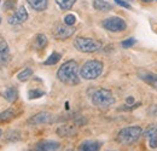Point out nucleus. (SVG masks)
I'll use <instances>...</instances> for the list:
<instances>
[{
  "mask_svg": "<svg viewBox=\"0 0 157 151\" xmlns=\"http://www.w3.org/2000/svg\"><path fill=\"white\" fill-rule=\"evenodd\" d=\"M78 64L75 60H68L57 72V77L60 82L68 85V86H75L80 82L78 79Z\"/></svg>",
  "mask_w": 157,
  "mask_h": 151,
  "instance_id": "1",
  "label": "nucleus"
},
{
  "mask_svg": "<svg viewBox=\"0 0 157 151\" xmlns=\"http://www.w3.org/2000/svg\"><path fill=\"white\" fill-rule=\"evenodd\" d=\"M101 73H103V63L96 59L87 60L80 68V76L85 80H94L101 75Z\"/></svg>",
  "mask_w": 157,
  "mask_h": 151,
  "instance_id": "2",
  "label": "nucleus"
},
{
  "mask_svg": "<svg viewBox=\"0 0 157 151\" xmlns=\"http://www.w3.org/2000/svg\"><path fill=\"white\" fill-rule=\"evenodd\" d=\"M143 130L139 126H131L122 128L117 134V141L122 145H131L136 143L138 139L141 137Z\"/></svg>",
  "mask_w": 157,
  "mask_h": 151,
  "instance_id": "3",
  "label": "nucleus"
},
{
  "mask_svg": "<svg viewBox=\"0 0 157 151\" xmlns=\"http://www.w3.org/2000/svg\"><path fill=\"white\" fill-rule=\"evenodd\" d=\"M74 47L83 53H93L101 48V42L96 39L78 37L74 40Z\"/></svg>",
  "mask_w": 157,
  "mask_h": 151,
  "instance_id": "4",
  "label": "nucleus"
},
{
  "mask_svg": "<svg viewBox=\"0 0 157 151\" xmlns=\"http://www.w3.org/2000/svg\"><path fill=\"white\" fill-rule=\"evenodd\" d=\"M93 105L98 106V108H109L115 103V98L113 93L109 90L105 88H99L97 90L91 98Z\"/></svg>",
  "mask_w": 157,
  "mask_h": 151,
  "instance_id": "5",
  "label": "nucleus"
},
{
  "mask_svg": "<svg viewBox=\"0 0 157 151\" xmlns=\"http://www.w3.org/2000/svg\"><path fill=\"white\" fill-rule=\"evenodd\" d=\"M101 25L113 33H117V32H123L127 28V24L124 22V19H122L121 17H109V18L104 19Z\"/></svg>",
  "mask_w": 157,
  "mask_h": 151,
  "instance_id": "6",
  "label": "nucleus"
},
{
  "mask_svg": "<svg viewBox=\"0 0 157 151\" xmlns=\"http://www.w3.org/2000/svg\"><path fill=\"white\" fill-rule=\"evenodd\" d=\"M75 28L73 25H67L65 23H57L52 29V35L57 40H65L74 35Z\"/></svg>",
  "mask_w": 157,
  "mask_h": 151,
  "instance_id": "7",
  "label": "nucleus"
},
{
  "mask_svg": "<svg viewBox=\"0 0 157 151\" xmlns=\"http://www.w3.org/2000/svg\"><path fill=\"white\" fill-rule=\"evenodd\" d=\"M53 121V116L52 114L48 113V111H40V113L33 115L29 120H28V123L29 125H45V123H51Z\"/></svg>",
  "mask_w": 157,
  "mask_h": 151,
  "instance_id": "8",
  "label": "nucleus"
},
{
  "mask_svg": "<svg viewBox=\"0 0 157 151\" xmlns=\"http://www.w3.org/2000/svg\"><path fill=\"white\" fill-rule=\"evenodd\" d=\"M28 19V12L25 10L24 6H20L12 15L9 16L7 18V22L12 25H17V24H21L23 22H25Z\"/></svg>",
  "mask_w": 157,
  "mask_h": 151,
  "instance_id": "9",
  "label": "nucleus"
},
{
  "mask_svg": "<svg viewBox=\"0 0 157 151\" xmlns=\"http://www.w3.org/2000/svg\"><path fill=\"white\" fill-rule=\"evenodd\" d=\"M60 144L53 140H42L35 145V151H56L59 149Z\"/></svg>",
  "mask_w": 157,
  "mask_h": 151,
  "instance_id": "10",
  "label": "nucleus"
},
{
  "mask_svg": "<svg viewBox=\"0 0 157 151\" xmlns=\"http://www.w3.org/2000/svg\"><path fill=\"white\" fill-rule=\"evenodd\" d=\"M10 62V50H9V45L5 41V39H2L0 41V67L6 65Z\"/></svg>",
  "mask_w": 157,
  "mask_h": 151,
  "instance_id": "11",
  "label": "nucleus"
},
{
  "mask_svg": "<svg viewBox=\"0 0 157 151\" xmlns=\"http://www.w3.org/2000/svg\"><path fill=\"white\" fill-rule=\"evenodd\" d=\"M101 148V143L97 140H83L78 145V151H99Z\"/></svg>",
  "mask_w": 157,
  "mask_h": 151,
  "instance_id": "12",
  "label": "nucleus"
},
{
  "mask_svg": "<svg viewBox=\"0 0 157 151\" xmlns=\"http://www.w3.org/2000/svg\"><path fill=\"white\" fill-rule=\"evenodd\" d=\"M139 76L149 86H151V87L157 90V74L150 73V72H141V73H139Z\"/></svg>",
  "mask_w": 157,
  "mask_h": 151,
  "instance_id": "13",
  "label": "nucleus"
},
{
  "mask_svg": "<svg viewBox=\"0 0 157 151\" xmlns=\"http://www.w3.org/2000/svg\"><path fill=\"white\" fill-rule=\"evenodd\" d=\"M145 138L149 141V146L151 149H157V126L150 127L145 132Z\"/></svg>",
  "mask_w": 157,
  "mask_h": 151,
  "instance_id": "14",
  "label": "nucleus"
},
{
  "mask_svg": "<svg viewBox=\"0 0 157 151\" xmlns=\"http://www.w3.org/2000/svg\"><path fill=\"white\" fill-rule=\"evenodd\" d=\"M76 133V127L73 125H63L57 128V134L59 137H71Z\"/></svg>",
  "mask_w": 157,
  "mask_h": 151,
  "instance_id": "15",
  "label": "nucleus"
},
{
  "mask_svg": "<svg viewBox=\"0 0 157 151\" xmlns=\"http://www.w3.org/2000/svg\"><path fill=\"white\" fill-rule=\"evenodd\" d=\"M29 6L35 11H44L47 7L48 0H27Z\"/></svg>",
  "mask_w": 157,
  "mask_h": 151,
  "instance_id": "16",
  "label": "nucleus"
},
{
  "mask_svg": "<svg viewBox=\"0 0 157 151\" xmlns=\"http://www.w3.org/2000/svg\"><path fill=\"white\" fill-rule=\"evenodd\" d=\"M4 98L9 102V103H15L18 98V91L16 87H9L5 90L4 92Z\"/></svg>",
  "mask_w": 157,
  "mask_h": 151,
  "instance_id": "17",
  "label": "nucleus"
},
{
  "mask_svg": "<svg viewBox=\"0 0 157 151\" xmlns=\"http://www.w3.org/2000/svg\"><path fill=\"white\" fill-rule=\"evenodd\" d=\"M93 7L97 11H101V12H108L113 9V6L105 0H93Z\"/></svg>",
  "mask_w": 157,
  "mask_h": 151,
  "instance_id": "18",
  "label": "nucleus"
},
{
  "mask_svg": "<svg viewBox=\"0 0 157 151\" xmlns=\"http://www.w3.org/2000/svg\"><path fill=\"white\" fill-rule=\"evenodd\" d=\"M34 45L38 50H41L44 48L46 45H47V38L44 35V34H38L35 39H34Z\"/></svg>",
  "mask_w": 157,
  "mask_h": 151,
  "instance_id": "19",
  "label": "nucleus"
},
{
  "mask_svg": "<svg viewBox=\"0 0 157 151\" xmlns=\"http://www.w3.org/2000/svg\"><path fill=\"white\" fill-rule=\"evenodd\" d=\"M56 2L60 10H70L76 2V0H56Z\"/></svg>",
  "mask_w": 157,
  "mask_h": 151,
  "instance_id": "20",
  "label": "nucleus"
},
{
  "mask_svg": "<svg viewBox=\"0 0 157 151\" xmlns=\"http://www.w3.org/2000/svg\"><path fill=\"white\" fill-rule=\"evenodd\" d=\"M60 58H62L60 53H58V52H53L51 56L44 62V64H45V65H55L56 63H58Z\"/></svg>",
  "mask_w": 157,
  "mask_h": 151,
  "instance_id": "21",
  "label": "nucleus"
},
{
  "mask_svg": "<svg viewBox=\"0 0 157 151\" xmlns=\"http://www.w3.org/2000/svg\"><path fill=\"white\" fill-rule=\"evenodd\" d=\"M32 75H33V70H32L30 68H25V69H23L20 74L17 75V79L20 80L21 82H24V81H27L29 77H32Z\"/></svg>",
  "mask_w": 157,
  "mask_h": 151,
  "instance_id": "22",
  "label": "nucleus"
},
{
  "mask_svg": "<svg viewBox=\"0 0 157 151\" xmlns=\"http://www.w3.org/2000/svg\"><path fill=\"white\" fill-rule=\"evenodd\" d=\"M15 117V111L13 109H7L5 110L4 113L0 114V122H6V121H10L11 118Z\"/></svg>",
  "mask_w": 157,
  "mask_h": 151,
  "instance_id": "23",
  "label": "nucleus"
},
{
  "mask_svg": "<svg viewBox=\"0 0 157 151\" xmlns=\"http://www.w3.org/2000/svg\"><path fill=\"white\" fill-rule=\"evenodd\" d=\"M44 95H45V92L39 90V88H36V90H30V91L28 92V95H29L30 99H36V98L42 97Z\"/></svg>",
  "mask_w": 157,
  "mask_h": 151,
  "instance_id": "24",
  "label": "nucleus"
},
{
  "mask_svg": "<svg viewBox=\"0 0 157 151\" xmlns=\"http://www.w3.org/2000/svg\"><path fill=\"white\" fill-rule=\"evenodd\" d=\"M137 44V40L134 38H128L126 39V40H123L122 42H121V46L123 47V48H129V47H132L133 45H136Z\"/></svg>",
  "mask_w": 157,
  "mask_h": 151,
  "instance_id": "25",
  "label": "nucleus"
},
{
  "mask_svg": "<svg viewBox=\"0 0 157 151\" xmlns=\"http://www.w3.org/2000/svg\"><path fill=\"white\" fill-rule=\"evenodd\" d=\"M75 22H76V17H75L74 15H67V16L64 17V23H65L67 25H74Z\"/></svg>",
  "mask_w": 157,
  "mask_h": 151,
  "instance_id": "26",
  "label": "nucleus"
},
{
  "mask_svg": "<svg viewBox=\"0 0 157 151\" xmlns=\"http://www.w3.org/2000/svg\"><path fill=\"white\" fill-rule=\"evenodd\" d=\"M115 2L120 5V6H122V7H124V9H131V5L128 4V2H126L124 0H115Z\"/></svg>",
  "mask_w": 157,
  "mask_h": 151,
  "instance_id": "27",
  "label": "nucleus"
},
{
  "mask_svg": "<svg viewBox=\"0 0 157 151\" xmlns=\"http://www.w3.org/2000/svg\"><path fill=\"white\" fill-rule=\"evenodd\" d=\"M126 102H127V104H132V103L134 102V98H133V97H128Z\"/></svg>",
  "mask_w": 157,
  "mask_h": 151,
  "instance_id": "28",
  "label": "nucleus"
},
{
  "mask_svg": "<svg viewBox=\"0 0 157 151\" xmlns=\"http://www.w3.org/2000/svg\"><path fill=\"white\" fill-rule=\"evenodd\" d=\"M1 135H2V131L0 130V138H1Z\"/></svg>",
  "mask_w": 157,
  "mask_h": 151,
  "instance_id": "29",
  "label": "nucleus"
},
{
  "mask_svg": "<svg viewBox=\"0 0 157 151\" xmlns=\"http://www.w3.org/2000/svg\"><path fill=\"white\" fill-rule=\"evenodd\" d=\"M67 151H74V150H71V149H69V150H67Z\"/></svg>",
  "mask_w": 157,
  "mask_h": 151,
  "instance_id": "30",
  "label": "nucleus"
},
{
  "mask_svg": "<svg viewBox=\"0 0 157 151\" xmlns=\"http://www.w3.org/2000/svg\"><path fill=\"white\" fill-rule=\"evenodd\" d=\"M0 4H1V0H0Z\"/></svg>",
  "mask_w": 157,
  "mask_h": 151,
  "instance_id": "31",
  "label": "nucleus"
},
{
  "mask_svg": "<svg viewBox=\"0 0 157 151\" xmlns=\"http://www.w3.org/2000/svg\"><path fill=\"white\" fill-rule=\"evenodd\" d=\"M0 22H1V19H0Z\"/></svg>",
  "mask_w": 157,
  "mask_h": 151,
  "instance_id": "32",
  "label": "nucleus"
}]
</instances>
